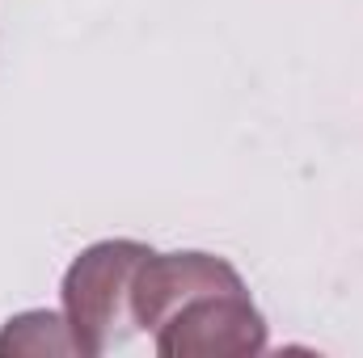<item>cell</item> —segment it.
Instances as JSON below:
<instances>
[{"mask_svg":"<svg viewBox=\"0 0 363 358\" xmlns=\"http://www.w3.org/2000/svg\"><path fill=\"white\" fill-rule=\"evenodd\" d=\"M135 325L161 358H245L267 350V321L241 274L216 253H148L131 287Z\"/></svg>","mask_w":363,"mask_h":358,"instance_id":"6da1fadb","label":"cell"},{"mask_svg":"<svg viewBox=\"0 0 363 358\" xmlns=\"http://www.w3.org/2000/svg\"><path fill=\"white\" fill-rule=\"evenodd\" d=\"M148 253L152 249L135 245V241H101L68 266L64 321H68L81 354H106L140 329L135 308H131V287H135V270Z\"/></svg>","mask_w":363,"mask_h":358,"instance_id":"7a4b0ae2","label":"cell"},{"mask_svg":"<svg viewBox=\"0 0 363 358\" xmlns=\"http://www.w3.org/2000/svg\"><path fill=\"white\" fill-rule=\"evenodd\" d=\"M9 354H81V346L64 316L26 312V316H13L0 333V358Z\"/></svg>","mask_w":363,"mask_h":358,"instance_id":"3957f363","label":"cell"}]
</instances>
